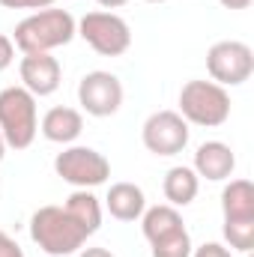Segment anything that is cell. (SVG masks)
<instances>
[{
  "mask_svg": "<svg viewBox=\"0 0 254 257\" xmlns=\"http://www.w3.org/2000/svg\"><path fill=\"white\" fill-rule=\"evenodd\" d=\"M78 36V21L66 9H36L21 18L12 33V45L21 54H51L54 48L69 45Z\"/></svg>",
  "mask_w": 254,
  "mask_h": 257,
  "instance_id": "cell-1",
  "label": "cell"
},
{
  "mask_svg": "<svg viewBox=\"0 0 254 257\" xmlns=\"http://www.w3.org/2000/svg\"><path fill=\"white\" fill-rule=\"evenodd\" d=\"M30 239L48 257H69L84 248L90 233L66 206H39L30 215Z\"/></svg>",
  "mask_w": 254,
  "mask_h": 257,
  "instance_id": "cell-2",
  "label": "cell"
},
{
  "mask_svg": "<svg viewBox=\"0 0 254 257\" xmlns=\"http://www.w3.org/2000/svg\"><path fill=\"white\" fill-rule=\"evenodd\" d=\"M186 123L200 128H218L230 120V93L215 81H186L180 90V111Z\"/></svg>",
  "mask_w": 254,
  "mask_h": 257,
  "instance_id": "cell-3",
  "label": "cell"
},
{
  "mask_svg": "<svg viewBox=\"0 0 254 257\" xmlns=\"http://www.w3.org/2000/svg\"><path fill=\"white\" fill-rule=\"evenodd\" d=\"M39 117H36V96L24 87H6L0 90V135L6 147L27 150L36 141Z\"/></svg>",
  "mask_w": 254,
  "mask_h": 257,
  "instance_id": "cell-4",
  "label": "cell"
},
{
  "mask_svg": "<svg viewBox=\"0 0 254 257\" xmlns=\"http://www.w3.org/2000/svg\"><path fill=\"white\" fill-rule=\"evenodd\" d=\"M78 36L102 57H120L132 48V27L117 12H87L78 21Z\"/></svg>",
  "mask_w": 254,
  "mask_h": 257,
  "instance_id": "cell-5",
  "label": "cell"
},
{
  "mask_svg": "<svg viewBox=\"0 0 254 257\" xmlns=\"http://www.w3.org/2000/svg\"><path fill=\"white\" fill-rule=\"evenodd\" d=\"M54 171L63 183L75 186V189H96V186L108 183L111 162L93 147H66L54 159Z\"/></svg>",
  "mask_w": 254,
  "mask_h": 257,
  "instance_id": "cell-6",
  "label": "cell"
},
{
  "mask_svg": "<svg viewBox=\"0 0 254 257\" xmlns=\"http://www.w3.org/2000/svg\"><path fill=\"white\" fill-rule=\"evenodd\" d=\"M206 72L221 87H239L254 72V51L251 45L239 39H221L206 51Z\"/></svg>",
  "mask_w": 254,
  "mask_h": 257,
  "instance_id": "cell-7",
  "label": "cell"
},
{
  "mask_svg": "<svg viewBox=\"0 0 254 257\" xmlns=\"http://www.w3.org/2000/svg\"><path fill=\"white\" fill-rule=\"evenodd\" d=\"M123 81L114 75V72H105V69H96V72H87L81 81H78V105L90 114V117H114L120 108H123Z\"/></svg>",
  "mask_w": 254,
  "mask_h": 257,
  "instance_id": "cell-8",
  "label": "cell"
},
{
  "mask_svg": "<svg viewBox=\"0 0 254 257\" xmlns=\"http://www.w3.org/2000/svg\"><path fill=\"white\" fill-rule=\"evenodd\" d=\"M141 141L153 156H177L189 147V123L177 111H156L141 128Z\"/></svg>",
  "mask_w": 254,
  "mask_h": 257,
  "instance_id": "cell-9",
  "label": "cell"
},
{
  "mask_svg": "<svg viewBox=\"0 0 254 257\" xmlns=\"http://www.w3.org/2000/svg\"><path fill=\"white\" fill-rule=\"evenodd\" d=\"M18 75H21V87L42 99L60 90L63 69H60V60L51 54H24L18 63Z\"/></svg>",
  "mask_w": 254,
  "mask_h": 257,
  "instance_id": "cell-10",
  "label": "cell"
},
{
  "mask_svg": "<svg viewBox=\"0 0 254 257\" xmlns=\"http://www.w3.org/2000/svg\"><path fill=\"white\" fill-rule=\"evenodd\" d=\"M194 174L209 180V183H221L230 180L236 171V156L224 141H203L194 153Z\"/></svg>",
  "mask_w": 254,
  "mask_h": 257,
  "instance_id": "cell-11",
  "label": "cell"
},
{
  "mask_svg": "<svg viewBox=\"0 0 254 257\" xmlns=\"http://www.w3.org/2000/svg\"><path fill=\"white\" fill-rule=\"evenodd\" d=\"M105 206L117 221H138L147 209V197H144V189L135 183H114L108 189Z\"/></svg>",
  "mask_w": 254,
  "mask_h": 257,
  "instance_id": "cell-12",
  "label": "cell"
},
{
  "mask_svg": "<svg viewBox=\"0 0 254 257\" xmlns=\"http://www.w3.org/2000/svg\"><path fill=\"white\" fill-rule=\"evenodd\" d=\"M39 132H42L51 144H72V141L84 132V117H81V111L60 105V108H51V111L42 117Z\"/></svg>",
  "mask_w": 254,
  "mask_h": 257,
  "instance_id": "cell-13",
  "label": "cell"
},
{
  "mask_svg": "<svg viewBox=\"0 0 254 257\" xmlns=\"http://www.w3.org/2000/svg\"><path fill=\"white\" fill-rule=\"evenodd\" d=\"M224 221H254V186L251 180H230L221 192Z\"/></svg>",
  "mask_w": 254,
  "mask_h": 257,
  "instance_id": "cell-14",
  "label": "cell"
},
{
  "mask_svg": "<svg viewBox=\"0 0 254 257\" xmlns=\"http://www.w3.org/2000/svg\"><path fill=\"white\" fill-rule=\"evenodd\" d=\"M162 192L168 197L171 206H189L191 200L200 192V177L194 174V168H186V165H177L165 174V183H162Z\"/></svg>",
  "mask_w": 254,
  "mask_h": 257,
  "instance_id": "cell-15",
  "label": "cell"
},
{
  "mask_svg": "<svg viewBox=\"0 0 254 257\" xmlns=\"http://www.w3.org/2000/svg\"><path fill=\"white\" fill-rule=\"evenodd\" d=\"M180 227H186V224H183V215H180V209L171 206V203L150 206V209H144V215H141V230H144V239H147V242H156V239H162V236H168V233H174V230H180Z\"/></svg>",
  "mask_w": 254,
  "mask_h": 257,
  "instance_id": "cell-16",
  "label": "cell"
},
{
  "mask_svg": "<svg viewBox=\"0 0 254 257\" xmlns=\"http://www.w3.org/2000/svg\"><path fill=\"white\" fill-rule=\"evenodd\" d=\"M63 206L87 227L90 236L102 227V203H99V197L90 192V189H75V192L66 197Z\"/></svg>",
  "mask_w": 254,
  "mask_h": 257,
  "instance_id": "cell-17",
  "label": "cell"
},
{
  "mask_svg": "<svg viewBox=\"0 0 254 257\" xmlns=\"http://www.w3.org/2000/svg\"><path fill=\"white\" fill-rule=\"evenodd\" d=\"M150 248H153V257H191V248L194 245H191L189 230L180 227V230H174V233L150 242Z\"/></svg>",
  "mask_w": 254,
  "mask_h": 257,
  "instance_id": "cell-18",
  "label": "cell"
},
{
  "mask_svg": "<svg viewBox=\"0 0 254 257\" xmlns=\"http://www.w3.org/2000/svg\"><path fill=\"white\" fill-rule=\"evenodd\" d=\"M224 239L230 248L248 254L254 248V221H224Z\"/></svg>",
  "mask_w": 254,
  "mask_h": 257,
  "instance_id": "cell-19",
  "label": "cell"
},
{
  "mask_svg": "<svg viewBox=\"0 0 254 257\" xmlns=\"http://www.w3.org/2000/svg\"><path fill=\"white\" fill-rule=\"evenodd\" d=\"M191 257H233V251L221 242H203L200 248H191Z\"/></svg>",
  "mask_w": 254,
  "mask_h": 257,
  "instance_id": "cell-20",
  "label": "cell"
},
{
  "mask_svg": "<svg viewBox=\"0 0 254 257\" xmlns=\"http://www.w3.org/2000/svg\"><path fill=\"white\" fill-rule=\"evenodd\" d=\"M12 60H15V45L6 33H0V72H6L12 66Z\"/></svg>",
  "mask_w": 254,
  "mask_h": 257,
  "instance_id": "cell-21",
  "label": "cell"
},
{
  "mask_svg": "<svg viewBox=\"0 0 254 257\" xmlns=\"http://www.w3.org/2000/svg\"><path fill=\"white\" fill-rule=\"evenodd\" d=\"M54 0H0V6L6 9H48Z\"/></svg>",
  "mask_w": 254,
  "mask_h": 257,
  "instance_id": "cell-22",
  "label": "cell"
},
{
  "mask_svg": "<svg viewBox=\"0 0 254 257\" xmlns=\"http://www.w3.org/2000/svg\"><path fill=\"white\" fill-rule=\"evenodd\" d=\"M0 257H24L21 245H18L9 233H3V230H0Z\"/></svg>",
  "mask_w": 254,
  "mask_h": 257,
  "instance_id": "cell-23",
  "label": "cell"
},
{
  "mask_svg": "<svg viewBox=\"0 0 254 257\" xmlns=\"http://www.w3.org/2000/svg\"><path fill=\"white\" fill-rule=\"evenodd\" d=\"M78 257H114L108 248H81Z\"/></svg>",
  "mask_w": 254,
  "mask_h": 257,
  "instance_id": "cell-24",
  "label": "cell"
},
{
  "mask_svg": "<svg viewBox=\"0 0 254 257\" xmlns=\"http://www.w3.org/2000/svg\"><path fill=\"white\" fill-rule=\"evenodd\" d=\"M218 3H221L224 9H248L254 0H218Z\"/></svg>",
  "mask_w": 254,
  "mask_h": 257,
  "instance_id": "cell-25",
  "label": "cell"
},
{
  "mask_svg": "<svg viewBox=\"0 0 254 257\" xmlns=\"http://www.w3.org/2000/svg\"><path fill=\"white\" fill-rule=\"evenodd\" d=\"M99 6H105V9H120V6H126L129 0H96Z\"/></svg>",
  "mask_w": 254,
  "mask_h": 257,
  "instance_id": "cell-26",
  "label": "cell"
},
{
  "mask_svg": "<svg viewBox=\"0 0 254 257\" xmlns=\"http://www.w3.org/2000/svg\"><path fill=\"white\" fill-rule=\"evenodd\" d=\"M3 156H6V141H3V135H0V162H3Z\"/></svg>",
  "mask_w": 254,
  "mask_h": 257,
  "instance_id": "cell-27",
  "label": "cell"
},
{
  "mask_svg": "<svg viewBox=\"0 0 254 257\" xmlns=\"http://www.w3.org/2000/svg\"><path fill=\"white\" fill-rule=\"evenodd\" d=\"M144 3H168V0H144Z\"/></svg>",
  "mask_w": 254,
  "mask_h": 257,
  "instance_id": "cell-28",
  "label": "cell"
},
{
  "mask_svg": "<svg viewBox=\"0 0 254 257\" xmlns=\"http://www.w3.org/2000/svg\"><path fill=\"white\" fill-rule=\"evenodd\" d=\"M245 257H251V251H248V254H245Z\"/></svg>",
  "mask_w": 254,
  "mask_h": 257,
  "instance_id": "cell-29",
  "label": "cell"
}]
</instances>
